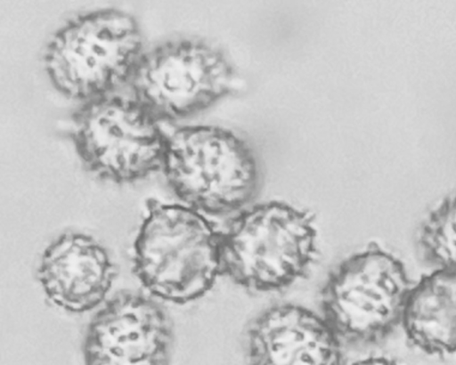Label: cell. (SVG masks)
<instances>
[{
  "label": "cell",
  "mask_w": 456,
  "mask_h": 365,
  "mask_svg": "<svg viewBox=\"0 0 456 365\" xmlns=\"http://www.w3.org/2000/svg\"><path fill=\"white\" fill-rule=\"evenodd\" d=\"M162 171L174 193L202 214L239 213L258 186L250 148L232 132L186 126L165 132Z\"/></svg>",
  "instance_id": "cell-4"
},
{
  "label": "cell",
  "mask_w": 456,
  "mask_h": 365,
  "mask_svg": "<svg viewBox=\"0 0 456 365\" xmlns=\"http://www.w3.org/2000/svg\"><path fill=\"white\" fill-rule=\"evenodd\" d=\"M132 95L112 93L83 102L69 136L83 166L96 177L130 183L162 169L165 132Z\"/></svg>",
  "instance_id": "cell-5"
},
{
  "label": "cell",
  "mask_w": 456,
  "mask_h": 365,
  "mask_svg": "<svg viewBox=\"0 0 456 365\" xmlns=\"http://www.w3.org/2000/svg\"><path fill=\"white\" fill-rule=\"evenodd\" d=\"M233 81V69L217 48L177 37L143 52L128 85L132 96L160 121L208 109L232 90Z\"/></svg>",
  "instance_id": "cell-7"
},
{
  "label": "cell",
  "mask_w": 456,
  "mask_h": 365,
  "mask_svg": "<svg viewBox=\"0 0 456 365\" xmlns=\"http://www.w3.org/2000/svg\"><path fill=\"white\" fill-rule=\"evenodd\" d=\"M411 287L402 262L370 243L330 273L321 292L322 315L341 341L377 343L402 323Z\"/></svg>",
  "instance_id": "cell-6"
},
{
  "label": "cell",
  "mask_w": 456,
  "mask_h": 365,
  "mask_svg": "<svg viewBox=\"0 0 456 365\" xmlns=\"http://www.w3.org/2000/svg\"><path fill=\"white\" fill-rule=\"evenodd\" d=\"M350 365H400L394 360L386 357H370L356 361Z\"/></svg>",
  "instance_id": "cell-13"
},
{
  "label": "cell",
  "mask_w": 456,
  "mask_h": 365,
  "mask_svg": "<svg viewBox=\"0 0 456 365\" xmlns=\"http://www.w3.org/2000/svg\"><path fill=\"white\" fill-rule=\"evenodd\" d=\"M408 340L433 355L456 353V270L438 268L411 287L402 323Z\"/></svg>",
  "instance_id": "cell-11"
},
{
  "label": "cell",
  "mask_w": 456,
  "mask_h": 365,
  "mask_svg": "<svg viewBox=\"0 0 456 365\" xmlns=\"http://www.w3.org/2000/svg\"><path fill=\"white\" fill-rule=\"evenodd\" d=\"M221 232L200 211L148 199L134 245L133 270L154 296L186 304L204 296L221 272Z\"/></svg>",
  "instance_id": "cell-1"
},
{
  "label": "cell",
  "mask_w": 456,
  "mask_h": 365,
  "mask_svg": "<svg viewBox=\"0 0 456 365\" xmlns=\"http://www.w3.org/2000/svg\"><path fill=\"white\" fill-rule=\"evenodd\" d=\"M142 49L133 15L114 8L94 10L72 17L52 35L44 67L59 93L85 102L129 85Z\"/></svg>",
  "instance_id": "cell-2"
},
{
  "label": "cell",
  "mask_w": 456,
  "mask_h": 365,
  "mask_svg": "<svg viewBox=\"0 0 456 365\" xmlns=\"http://www.w3.org/2000/svg\"><path fill=\"white\" fill-rule=\"evenodd\" d=\"M171 319L156 299L120 292L91 319L84 337L85 365H167Z\"/></svg>",
  "instance_id": "cell-8"
},
{
  "label": "cell",
  "mask_w": 456,
  "mask_h": 365,
  "mask_svg": "<svg viewBox=\"0 0 456 365\" xmlns=\"http://www.w3.org/2000/svg\"><path fill=\"white\" fill-rule=\"evenodd\" d=\"M251 365H342L341 340L322 315L293 304L259 313L246 334Z\"/></svg>",
  "instance_id": "cell-9"
},
{
  "label": "cell",
  "mask_w": 456,
  "mask_h": 365,
  "mask_svg": "<svg viewBox=\"0 0 456 365\" xmlns=\"http://www.w3.org/2000/svg\"><path fill=\"white\" fill-rule=\"evenodd\" d=\"M419 243L433 264L456 270V195L444 199L430 212L420 227Z\"/></svg>",
  "instance_id": "cell-12"
},
{
  "label": "cell",
  "mask_w": 456,
  "mask_h": 365,
  "mask_svg": "<svg viewBox=\"0 0 456 365\" xmlns=\"http://www.w3.org/2000/svg\"><path fill=\"white\" fill-rule=\"evenodd\" d=\"M37 275L54 305L80 313L102 303L112 286L115 267L94 237L69 231L45 247Z\"/></svg>",
  "instance_id": "cell-10"
},
{
  "label": "cell",
  "mask_w": 456,
  "mask_h": 365,
  "mask_svg": "<svg viewBox=\"0 0 456 365\" xmlns=\"http://www.w3.org/2000/svg\"><path fill=\"white\" fill-rule=\"evenodd\" d=\"M316 238L313 215L287 203L244 208L221 232V272L251 291L282 289L307 272Z\"/></svg>",
  "instance_id": "cell-3"
}]
</instances>
